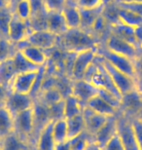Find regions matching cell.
<instances>
[{
  "instance_id": "obj_29",
  "label": "cell",
  "mask_w": 142,
  "mask_h": 150,
  "mask_svg": "<svg viewBox=\"0 0 142 150\" xmlns=\"http://www.w3.org/2000/svg\"><path fill=\"white\" fill-rule=\"evenodd\" d=\"M13 11L20 19L28 22L33 14L31 0H20L13 5Z\"/></svg>"
},
{
  "instance_id": "obj_18",
  "label": "cell",
  "mask_w": 142,
  "mask_h": 150,
  "mask_svg": "<svg viewBox=\"0 0 142 150\" xmlns=\"http://www.w3.org/2000/svg\"><path fill=\"white\" fill-rule=\"evenodd\" d=\"M112 33L116 34L117 36L125 39L126 41H128L129 43L134 45V47H136L138 50L141 51V48L139 46V43L137 41L136 33H135V28H131L129 25H126L122 22H120L117 19L116 22L111 23V31Z\"/></svg>"
},
{
  "instance_id": "obj_50",
  "label": "cell",
  "mask_w": 142,
  "mask_h": 150,
  "mask_svg": "<svg viewBox=\"0 0 142 150\" xmlns=\"http://www.w3.org/2000/svg\"><path fill=\"white\" fill-rule=\"evenodd\" d=\"M1 143H2V139H0V150H1Z\"/></svg>"
},
{
  "instance_id": "obj_19",
  "label": "cell",
  "mask_w": 142,
  "mask_h": 150,
  "mask_svg": "<svg viewBox=\"0 0 142 150\" xmlns=\"http://www.w3.org/2000/svg\"><path fill=\"white\" fill-rule=\"evenodd\" d=\"M46 29L57 36L62 35L67 30L61 12H46Z\"/></svg>"
},
{
  "instance_id": "obj_35",
  "label": "cell",
  "mask_w": 142,
  "mask_h": 150,
  "mask_svg": "<svg viewBox=\"0 0 142 150\" xmlns=\"http://www.w3.org/2000/svg\"><path fill=\"white\" fill-rule=\"evenodd\" d=\"M72 3L80 10H95L103 7V0H73Z\"/></svg>"
},
{
  "instance_id": "obj_43",
  "label": "cell",
  "mask_w": 142,
  "mask_h": 150,
  "mask_svg": "<svg viewBox=\"0 0 142 150\" xmlns=\"http://www.w3.org/2000/svg\"><path fill=\"white\" fill-rule=\"evenodd\" d=\"M55 150H71L70 145H69V142H62V143H57L55 146Z\"/></svg>"
},
{
  "instance_id": "obj_32",
  "label": "cell",
  "mask_w": 142,
  "mask_h": 150,
  "mask_svg": "<svg viewBox=\"0 0 142 150\" xmlns=\"http://www.w3.org/2000/svg\"><path fill=\"white\" fill-rule=\"evenodd\" d=\"M17 51L16 45L12 43L8 38L0 35V64L9 61Z\"/></svg>"
},
{
  "instance_id": "obj_44",
  "label": "cell",
  "mask_w": 142,
  "mask_h": 150,
  "mask_svg": "<svg viewBox=\"0 0 142 150\" xmlns=\"http://www.w3.org/2000/svg\"><path fill=\"white\" fill-rule=\"evenodd\" d=\"M86 150H103V148H102L100 145H98L97 143H95L93 140H92V142L89 143V145L87 146Z\"/></svg>"
},
{
  "instance_id": "obj_45",
  "label": "cell",
  "mask_w": 142,
  "mask_h": 150,
  "mask_svg": "<svg viewBox=\"0 0 142 150\" xmlns=\"http://www.w3.org/2000/svg\"><path fill=\"white\" fill-rule=\"evenodd\" d=\"M13 1L14 0H0V8H6V7H11L12 8Z\"/></svg>"
},
{
  "instance_id": "obj_16",
  "label": "cell",
  "mask_w": 142,
  "mask_h": 150,
  "mask_svg": "<svg viewBox=\"0 0 142 150\" xmlns=\"http://www.w3.org/2000/svg\"><path fill=\"white\" fill-rule=\"evenodd\" d=\"M54 120L47 123L37 134L34 142V150H55L57 143L53 137Z\"/></svg>"
},
{
  "instance_id": "obj_34",
  "label": "cell",
  "mask_w": 142,
  "mask_h": 150,
  "mask_svg": "<svg viewBox=\"0 0 142 150\" xmlns=\"http://www.w3.org/2000/svg\"><path fill=\"white\" fill-rule=\"evenodd\" d=\"M14 11L11 7L0 8V35L8 38V29Z\"/></svg>"
},
{
  "instance_id": "obj_2",
  "label": "cell",
  "mask_w": 142,
  "mask_h": 150,
  "mask_svg": "<svg viewBox=\"0 0 142 150\" xmlns=\"http://www.w3.org/2000/svg\"><path fill=\"white\" fill-rule=\"evenodd\" d=\"M14 132L28 144L34 147L35 124L33 106L14 117Z\"/></svg>"
},
{
  "instance_id": "obj_17",
  "label": "cell",
  "mask_w": 142,
  "mask_h": 150,
  "mask_svg": "<svg viewBox=\"0 0 142 150\" xmlns=\"http://www.w3.org/2000/svg\"><path fill=\"white\" fill-rule=\"evenodd\" d=\"M117 134V115L109 117L104 125L96 132V134L93 137V140L101 147L109 142L111 137H113Z\"/></svg>"
},
{
  "instance_id": "obj_20",
  "label": "cell",
  "mask_w": 142,
  "mask_h": 150,
  "mask_svg": "<svg viewBox=\"0 0 142 150\" xmlns=\"http://www.w3.org/2000/svg\"><path fill=\"white\" fill-rule=\"evenodd\" d=\"M87 105L92 108L96 113L101 114L105 117H113L119 114V110L115 108L114 106L108 103L104 98H102L98 94L95 96L93 98H90Z\"/></svg>"
},
{
  "instance_id": "obj_4",
  "label": "cell",
  "mask_w": 142,
  "mask_h": 150,
  "mask_svg": "<svg viewBox=\"0 0 142 150\" xmlns=\"http://www.w3.org/2000/svg\"><path fill=\"white\" fill-rule=\"evenodd\" d=\"M98 57H99V59H100L102 65L104 67L105 70L107 71V73L109 74L113 84L117 88L118 91L120 92V94L122 95V97L124 95H126V93L131 92L136 88H139V85H138L136 80L131 78V76H129V75L125 74L124 72H122V71L118 70L116 67H114L112 64H110L106 59L101 58L100 56H98Z\"/></svg>"
},
{
  "instance_id": "obj_21",
  "label": "cell",
  "mask_w": 142,
  "mask_h": 150,
  "mask_svg": "<svg viewBox=\"0 0 142 150\" xmlns=\"http://www.w3.org/2000/svg\"><path fill=\"white\" fill-rule=\"evenodd\" d=\"M7 62L12 71V73L14 75L16 73L25 72V71H30V70H36L40 68V67H35L31 62H29L28 59L23 56V54L20 53L19 50L14 54L13 57H12L9 61H7Z\"/></svg>"
},
{
  "instance_id": "obj_33",
  "label": "cell",
  "mask_w": 142,
  "mask_h": 150,
  "mask_svg": "<svg viewBox=\"0 0 142 150\" xmlns=\"http://www.w3.org/2000/svg\"><path fill=\"white\" fill-rule=\"evenodd\" d=\"M92 140V137L86 131H84L83 133H81L78 136L68 139V142L71 150H86L87 146L89 145V143Z\"/></svg>"
},
{
  "instance_id": "obj_39",
  "label": "cell",
  "mask_w": 142,
  "mask_h": 150,
  "mask_svg": "<svg viewBox=\"0 0 142 150\" xmlns=\"http://www.w3.org/2000/svg\"><path fill=\"white\" fill-rule=\"evenodd\" d=\"M50 116L52 120H57L60 118H63V100L59 103L52 104L49 106Z\"/></svg>"
},
{
  "instance_id": "obj_47",
  "label": "cell",
  "mask_w": 142,
  "mask_h": 150,
  "mask_svg": "<svg viewBox=\"0 0 142 150\" xmlns=\"http://www.w3.org/2000/svg\"><path fill=\"white\" fill-rule=\"evenodd\" d=\"M117 0H103V4L104 5H108V4H112V3L116 2Z\"/></svg>"
},
{
  "instance_id": "obj_31",
  "label": "cell",
  "mask_w": 142,
  "mask_h": 150,
  "mask_svg": "<svg viewBox=\"0 0 142 150\" xmlns=\"http://www.w3.org/2000/svg\"><path fill=\"white\" fill-rule=\"evenodd\" d=\"M102 8L103 7H101L99 9H95V10H80L81 12L80 28L90 32V30L92 29L93 23L95 22L96 18H97L102 12Z\"/></svg>"
},
{
  "instance_id": "obj_24",
  "label": "cell",
  "mask_w": 142,
  "mask_h": 150,
  "mask_svg": "<svg viewBox=\"0 0 142 150\" xmlns=\"http://www.w3.org/2000/svg\"><path fill=\"white\" fill-rule=\"evenodd\" d=\"M14 132V116L6 108L5 105L0 106V139Z\"/></svg>"
},
{
  "instance_id": "obj_11",
  "label": "cell",
  "mask_w": 142,
  "mask_h": 150,
  "mask_svg": "<svg viewBox=\"0 0 142 150\" xmlns=\"http://www.w3.org/2000/svg\"><path fill=\"white\" fill-rule=\"evenodd\" d=\"M59 36L48 29H32L28 33L25 41L42 50H50L57 43Z\"/></svg>"
},
{
  "instance_id": "obj_30",
  "label": "cell",
  "mask_w": 142,
  "mask_h": 150,
  "mask_svg": "<svg viewBox=\"0 0 142 150\" xmlns=\"http://www.w3.org/2000/svg\"><path fill=\"white\" fill-rule=\"evenodd\" d=\"M28 145L25 140H23L18 134L13 132L10 134L2 139L1 150H22Z\"/></svg>"
},
{
  "instance_id": "obj_9",
  "label": "cell",
  "mask_w": 142,
  "mask_h": 150,
  "mask_svg": "<svg viewBox=\"0 0 142 150\" xmlns=\"http://www.w3.org/2000/svg\"><path fill=\"white\" fill-rule=\"evenodd\" d=\"M97 55V49H89L78 52L75 56L71 70V80L83 79L88 67L95 62Z\"/></svg>"
},
{
  "instance_id": "obj_5",
  "label": "cell",
  "mask_w": 142,
  "mask_h": 150,
  "mask_svg": "<svg viewBox=\"0 0 142 150\" xmlns=\"http://www.w3.org/2000/svg\"><path fill=\"white\" fill-rule=\"evenodd\" d=\"M119 113L131 119L142 116V91L139 88L123 96L121 98Z\"/></svg>"
},
{
  "instance_id": "obj_14",
  "label": "cell",
  "mask_w": 142,
  "mask_h": 150,
  "mask_svg": "<svg viewBox=\"0 0 142 150\" xmlns=\"http://www.w3.org/2000/svg\"><path fill=\"white\" fill-rule=\"evenodd\" d=\"M30 32L28 28V22L20 19L16 14L13 13L8 29V39L12 43L17 45L25 41Z\"/></svg>"
},
{
  "instance_id": "obj_46",
  "label": "cell",
  "mask_w": 142,
  "mask_h": 150,
  "mask_svg": "<svg viewBox=\"0 0 142 150\" xmlns=\"http://www.w3.org/2000/svg\"><path fill=\"white\" fill-rule=\"evenodd\" d=\"M117 1H121V2H126V3H131V2H142V0H117Z\"/></svg>"
},
{
  "instance_id": "obj_49",
  "label": "cell",
  "mask_w": 142,
  "mask_h": 150,
  "mask_svg": "<svg viewBox=\"0 0 142 150\" xmlns=\"http://www.w3.org/2000/svg\"><path fill=\"white\" fill-rule=\"evenodd\" d=\"M18 1H20V0H14V1H13V4H12V8H13V5L15 4V3L18 2Z\"/></svg>"
},
{
  "instance_id": "obj_13",
  "label": "cell",
  "mask_w": 142,
  "mask_h": 150,
  "mask_svg": "<svg viewBox=\"0 0 142 150\" xmlns=\"http://www.w3.org/2000/svg\"><path fill=\"white\" fill-rule=\"evenodd\" d=\"M16 47L23 54V56L35 67H41L48 62V56L45 53V51L36 46L28 44L25 40L17 44Z\"/></svg>"
},
{
  "instance_id": "obj_51",
  "label": "cell",
  "mask_w": 142,
  "mask_h": 150,
  "mask_svg": "<svg viewBox=\"0 0 142 150\" xmlns=\"http://www.w3.org/2000/svg\"><path fill=\"white\" fill-rule=\"evenodd\" d=\"M141 51H142V47H141Z\"/></svg>"
},
{
  "instance_id": "obj_7",
  "label": "cell",
  "mask_w": 142,
  "mask_h": 150,
  "mask_svg": "<svg viewBox=\"0 0 142 150\" xmlns=\"http://www.w3.org/2000/svg\"><path fill=\"white\" fill-rule=\"evenodd\" d=\"M117 134L119 136L126 150H139L131 119L121 113L117 115Z\"/></svg>"
},
{
  "instance_id": "obj_25",
  "label": "cell",
  "mask_w": 142,
  "mask_h": 150,
  "mask_svg": "<svg viewBox=\"0 0 142 150\" xmlns=\"http://www.w3.org/2000/svg\"><path fill=\"white\" fill-rule=\"evenodd\" d=\"M117 19L123 23L131 26L134 28H137L139 26H142L141 16L134 13L131 11L121 8L119 6H117Z\"/></svg>"
},
{
  "instance_id": "obj_28",
  "label": "cell",
  "mask_w": 142,
  "mask_h": 150,
  "mask_svg": "<svg viewBox=\"0 0 142 150\" xmlns=\"http://www.w3.org/2000/svg\"><path fill=\"white\" fill-rule=\"evenodd\" d=\"M67 124V132H68V139L78 136L85 131V122L82 113L72 118L65 119Z\"/></svg>"
},
{
  "instance_id": "obj_38",
  "label": "cell",
  "mask_w": 142,
  "mask_h": 150,
  "mask_svg": "<svg viewBox=\"0 0 142 150\" xmlns=\"http://www.w3.org/2000/svg\"><path fill=\"white\" fill-rule=\"evenodd\" d=\"M117 6H119V7L123 8V9H126V10L134 12V13L139 15V16L142 17V2L126 3V2L117 1Z\"/></svg>"
},
{
  "instance_id": "obj_15",
  "label": "cell",
  "mask_w": 142,
  "mask_h": 150,
  "mask_svg": "<svg viewBox=\"0 0 142 150\" xmlns=\"http://www.w3.org/2000/svg\"><path fill=\"white\" fill-rule=\"evenodd\" d=\"M82 115L84 122H85V131L92 137V139L109 118V117H105L101 114L96 113L88 105L84 106Z\"/></svg>"
},
{
  "instance_id": "obj_26",
  "label": "cell",
  "mask_w": 142,
  "mask_h": 150,
  "mask_svg": "<svg viewBox=\"0 0 142 150\" xmlns=\"http://www.w3.org/2000/svg\"><path fill=\"white\" fill-rule=\"evenodd\" d=\"M63 98H64V96H63L62 92L57 86H55L40 92L35 98H38L44 104H46L47 106H50L52 104H55L63 100Z\"/></svg>"
},
{
  "instance_id": "obj_40",
  "label": "cell",
  "mask_w": 142,
  "mask_h": 150,
  "mask_svg": "<svg viewBox=\"0 0 142 150\" xmlns=\"http://www.w3.org/2000/svg\"><path fill=\"white\" fill-rule=\"evenodd\" d=\"M103 150H126L123 142H121L119 136L116 134L113 137H111L110 140L105 144L103 147Z\"/></svg>"
},
{
  "instance_id": "obj_48",
  "label": "cell",
  "mask_w": 142,
  "mask_h": 150,
  "mask_svg": "<svg viewBox=\"0 0 142 150\" xmlns=\"http://www.w3.org/2000/svg\"><path fill=\"white\" fill-rule=\"evenodd\" d=\"M22 150H34V147H33L32 145L28 144V145H26L25 148H23Z\"/></svg>"
},
{
  "instance_id": "obj_37",
  "label": "cell",
  "mask_w": 142,
  "mask_h": 150,
  "mask_svg": "<svg viewBox=\"0 0 142 150\" xmlns=\"http://www.w3.org/2000/svg\"><path fill=\"white\" fill-rule=\"evenodd\" d=\"M131 123L132 127H134L135 137H136L138 147H139V150H142V116L132 118Z\"/></svg>"
},
{
  "instance_id": "obj_42",
  "label": "cell",
  "mask_w": 142,
  "mask_h": 150,
  "mask_svg": "<svg viewBox=\"0 0 142 150\" xmlns=\"http://www.w3.org/2000/svg\"><path fill=\"white\" fill-rule=\"evenodd\" d=\"M9 92H10L9 86L6 85V84L0 83V106H2L5 104L6 98L8 97Z\"/></svg>"
},
{
  "instance_id": "obj_10",
  "label": "cell",
  "mask_w": 142,
  "mask_h": 150,
  "mask_svg": "<svg viewBox=\"0 0 142 150\" xmlns=\"http://www.w3.org/2000/svg\"><path fill=\"white\" fill-rule=\"evenodd\" d=\"M35 98L29 94H20L10 91L5 101V107L14 117L25 110L31 108Z\"/></svg>"
},
{
  "instance_id": "obj_1",
  "label": "cell",
  "mask_w": 142,
  "mask_h": 150,
  "mask_svg": "<svg viewBox=\"0 0 142 150\" xmlns=\"http://www.w3.org/2000/svg\"><path fill=\"white\" fill-rule=\"evenodd\" d=\"M59 38L61 39L62 46L67 52L78 53L89 49H98L99 47L95 35L80 28L67 29Z\"/></svg>"
},
{
  "instance_id": "obj_41",
  "label": "cell",
  "mask_w": 142,
  "mask_h": 150,
  "mask_svg": "<svg viewBox=\"0 0 142 150\" xmlns=\"http://www.w3.org/2000/svg\"><path fill=\"white\" fill-rule=\"evenodd\" d=\"M105 26H106V20H105V18L103 17V15L100 14L96 18L95 22L93 23L90 30L93 31V34L95 36V35H98L103 32Z\"/></svg>"
},
{
  "instance_id": "obj_22",
  "label": "cell",
  "mask_w": 142,
  "mask_h": 150,
  "mask_svg": "<svg viewBox=\"0 0 142 150\" xmlns=\"http://www.w3.org/2000/svg\"><path fill=\"white\" fill-rule=\"evenodd\" d=\"M61 14L64 19L65 25L67 26V29L79 28L81 25V12L80 9L76 7L73 3L68 4L63 7L61 10Z\"/></svg>"
},
{
  "instance_id": "obj_12",
  "label": "cell",
  "mask_w": 142,
  "mask_h": 150,
  "mask_svg": "<svg viewBox=\"0 0 142 150\" xmlns=\"http://www.w3.org/2000/svg\"><path fill=\"white\" fill-rule=\"evenodd\" d=\"M70 94L76 97L83 105L86 106L90 98L98 94V89L85 79L71 80Z\"/></svg>"
},
{
  "instance_id": "obj_23",
  "label": "cell",
  "mask_w": 142,
  "mask_h": 150,
  "mask_svg": "<svg viewBox=\"0 0 142 150\" xmlns=\"http://www.w3.org/2000/svg\"><path fill=\"white\" fill-rule=\"evenodd\" d=\"M84 105L73 95L69 94L63 98V118L69 119L82 113Z\"/></svg>"
},
{
  "instance_id": "obj_27",
  "label": "cell",
  "mask_w": 142,
  "mask_h": 150,
  "mask_svg": "<svg viewBox=\"0 0 142 150\" xmlns=\"http://www.w3.org/2000/svg\"><path fill=\"white\" fill-rule=\"evenodd\" d=\"M53 137L56 143H62L68 140L67 124L64 118L55 120L53 123Z\"/></svg>"
},
{
  "instance_id": "obj_3",
  "label": "cell",
  "mask_w": 142,
  "mask_h": 150,
  "mask_svg": "<svg viewBox=\"0 0 142 150\" xmlns=\"http://www.w3.org/2000/svg\"><path fill=\"white\" fill-rule=\"evenodd\" d=\"M97 55L101 58L112 64L114 67H116L118 70L122 71L125 74L129 75L131 78H134L137 81V72H136V64L134 61L126 58V57L118 55L116 53H113L106 49L105 47L99 48L97 49ZM138 83V82H137Z\"/></svg>"
},
{
  "instance_id": "obj_6",
  "label": "cell",
  "mask_w": 142,
  "mask_h": 150,
  "mask_svg": "<svg viewBox=\"0 0 142 150\" xmlns=\"http://www.w3.org/2000/svg\"><path fill=\"white\" fill-rule=\"evenodd\" d=\"M106 49L113 53H116L118 55L126 57V58L136 62L140 57V53L136 47L129 43L125 39L117 36L116 34L110 32L105 41V46Z\"/></svg>"
},
{
  "instance_id": "obj_8",
  "label": "cell",
  "mask_w": 142,
  "mask_h": 150,
  "mask_svg": "<svg viewBox=\"0 0 142 150\" xmlns=\"http://www.w3.org/2000/svg\"><path fill=\"white\" fill-rule=\"evenodd\" d=\"M38 73L39 69L16 73L11 78L10 82L8 84L10 91L30 95L36 81V78L38 76Z\"/></svg>"
},
{
  "instance_id": "obj_36",
  "label": "cell",
  "mask_w": 142,
  "mask_h": 150,
  "mask_svg": "<svg viewBox=\"0 0 142 150\" xmlns=\"http://www.w3.org/2000/svg\"><path fill=\"white\" fill-rule=\"evenodd\" d=\"M67 0H42V5L46 12H61Z\"/></svg>"
}]
</instances>
